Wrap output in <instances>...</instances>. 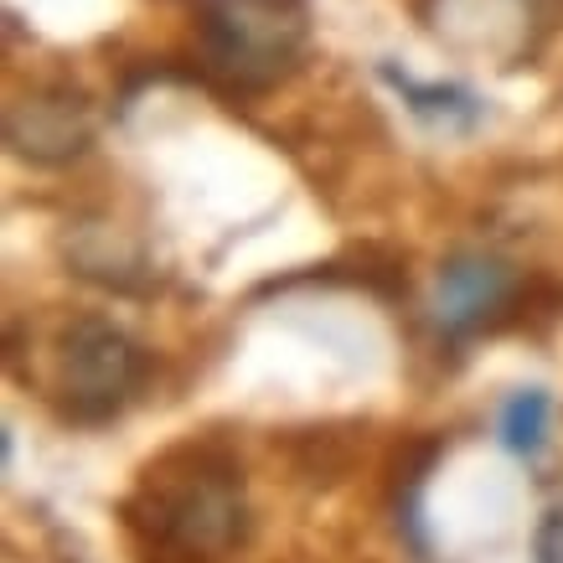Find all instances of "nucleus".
Returning <instances> with one entry per match:
<instances>
[{"instance_id": "obj_5", "label": "nucleus", "mask_w": 563, "mask_h": 563, "mask_svg": "<svg viewBox=\"0 0 563 563\" xmlns=\"http://www.w3.org/2000/svg\"><path fill=\"white\" fill-rule=\"evenodd\" d=\"M512 300V269L501 258H486V254H461L450 258L440 269V285H434V321L444 331H476L486 325V316Z\"/></svg>"}, {"instance_id": "obj_2", "label": "nucleus", "mask_w": 563, "mask_h": 563, "mask_svg": "<svg viewBox=\"0 0 563 563\" xmlns=\"http://www.w3.org/2000/svg\"><path fill=\"white\" fill-rule=\"evenodd\" d=\"M145 507H151V528L161 543L202 553V559L239 543L243 517H249L233 471H218L212 461H197L191 471H181V481H161L151 471Z\"/></svg>"}, {"instance_id": "obj_3", "label": "nucleus", "mask_w": 563, "mask_h": 563, "mask_svg": "<svg viewBox=\"0 0 563 563\" xmlns=\"http://www.w3.org/2000/svg\"><path fill=\"white\" fill-rule=\"evenodd\" d=\"M145 383V352L120 325L78 321L63 336V393L78 419H109L120 413Z\"/></svg>"}, {"instance_id": "obj_8", "label": "nucleus", "mask_w": 563, "mask_h": 563, "mask_svg": "<svg viewBox=\"0 0 563 563\" xmlns=\"http://www.w3.org/2000/svg\"><path fill=\"white\" fill-rule=\"evenodd\" d=\"M532 563H563V507H548L532 532Z\"/></svg>"}, {"instance_id": "obj_4", "label": "nucleus", "mask_w": 563, "mask_h": 563, "mask_svg": "<svg viewBox=\"0 0 563 563\" xmlns=\"http://www.w3.org/2000/svg\"><path fill=\"white\" fill-rule=\"evenodd\" d=\"M5 140L11 151L36 161V166H63L73 155L88 151L93 140V114L88 103L68 88H52V93H32V99L11 103L5 114Z\"/></svg>"}, {"instance_id": "obj_6", "label": "nucleus", "mask_w": 563, "mask_h": 563, "mask_svg": "<svg viewBox=\"0 0 563 563\" xmlns=\"http://www.w3.org/2000/svg\"><path fill=\"white\" fill-rule=\"evenodd\" d=\"M383 84L398 93V99L409 103V114L429 130H444V135H465V130H476L481 114H486V103L461 84H419L409 73H398L393 63H383Z\"/></svg>"}, {"instance_id": "obj_1", "label": "nucleus", "mask_w": 563, "mask_h": 563, "mask_svg": "<svg viewBox=\"0 0 563 563\" xmlns=\"http://www.w3.org/2000/svg\"><path fill=\"white\" fill-rule=\"evenodd\" d=\"M310 42L306 0H207V68L233 88H269L300 63Z\"/></svg>"}, {"instance_id": "obj_7", "label": "nucleus", "mask_w": 563, "mask_h": 563, "mask_svg": "<svg viewBox=\"0 0 563 563\" xmlns=\"http://www.w3.org/2000/svg\"><path fill=\"white\" fill-rule=\"evenodd\" d=\"M548 413H553V404H548L543 388L512 393L507 409H501V444H507L512 455H522V461H532L548 444Z\"/></svg>"}]
</instances>
